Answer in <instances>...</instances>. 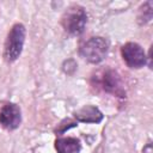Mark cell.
I'll return each instance as SVG.
<instances>
[{"label": "cell", "instance_id": "1", "mask_svg": "<svg viewBox=\"0 0 153 153\" xmlns=\"http://www.w3.org/2000/svg\"><path fill=\"white\" fill-rule=\"evenodd\" d=\"M24 41H25L24 25L14 24L7 35L5 47H4V59L7 62H13L19 57L23 50Z\"/></svg>", "mask_w": 153, "mask_h": 153}, {"label": "cell", "instance_id": "2", "mask_svg": "<svg viewBox=\"0 0 153 153\" xmlns=\"http://www.w3.org/2000/svg\"><path fill=\"white\" fill-rule=\"evenodd\" d=\"M109 43L103 37H92L80 47V55L91 63H100L108 55Z\"/></svg>", "mask_w": 153, "mask_h": 153}, {"label": "cell", "instance_id": "3", "mask_svg": "<svg viewBox=\"0 0 153 153\" xmlns=\"http://www.w3.org/2000/svg\"><path fill=\"white\" fill-rule=\"evenodd\" d=\"M86 22H87V14L85 10L80 6L69 7L62 17V25L65 30L74 36L81 35L84 32Z\"/></svg>", "mask_w": 153, "mask_h": 153}, {"label": "cell", "instance_id": "4", "mask_svg": "<svg viewBox=\"0 0 153 153\" xmlns=\"http://www.w3.org/2000/svg\"><path fill=\"white\" fill-rule=\"evenodd\" d=\"M122 57L128 67L130 68H141L146 65L147 56L141 45L134 42L126 43L121 49Z\"/></svg>", "mask_w": 153, "mask_h": 153}, {"label": "cell", "instance_id": "5", "mask_svg": "<svg viewBox=\"0 0 153 153\" xmlns=\"http://www.w3.org/2000/svg\"><path fill=\"white\" fill-rule=\"evenodd\" d=\"M22 122V111L20 108L14 103L5 104L0 110V124L8 129L13 130L19 127Z\"/></svg>", "mask_w": 153, "mask_h": 153}, {"label": "cell", "instance_id": "6", "mask_svg": "<svg viewBox=\"0 0 153 153\" xmlns=\"http://www.w3.org/2000/svg\"><path fill=\"white\" fill-rule=\"evenodd\" d=\"M97 79H98V85L105 92L112 93V94L120 96V97L124 96V90L122 87L121 79H120V76H118V74L116 72H114L111 69H106Z\"/></svg>", "mask_w": 153, "mask_h": 153}, {"label": "cell", "instance_id": "7", "mask_svg": "<svg viewBox=\"0 0 153 153\" xmlns=\"http://www.w3.org/2000/svg\"><path fill=\"white\" fill-rule=\"evenodd\" d=\"M74 117L76 118V121L84 123H99L102 122L104 116L98 108L93 105H85L84 108L74 112Z\"/></svg>", "mask_w": 153, "mask_h": 153}, {"label": "cell", "instance_id": "8", "mask_svg": "<svg viewBox=\"0 0 153 153\" xmlns=\"http://www.w3.org/2000/svg\"><path fill=\"white\" fill-rule=\"evenodd\" d=\"M55 148L57 153H79L80 141L75 137H61L55 142Z\"/></svg>", "mask_w": 153, "mask_h": 153}, {"label": "cell", "instance_id": "9", "mask_svg": "<svg viewBox=\"0 0 153 153\" xmlns=\"http://www.w3.org/2000/svg\"><path fill=\"white\" fill-rule=\"evenodd\" d=\"M152 6H153L152 1H147L146 4H143L141 6L140 16H139V19H140L141 24H145V23H147L152 19Z\"/></svg>", "mask_w": 153, "mask_h": 153}]
</instances>
